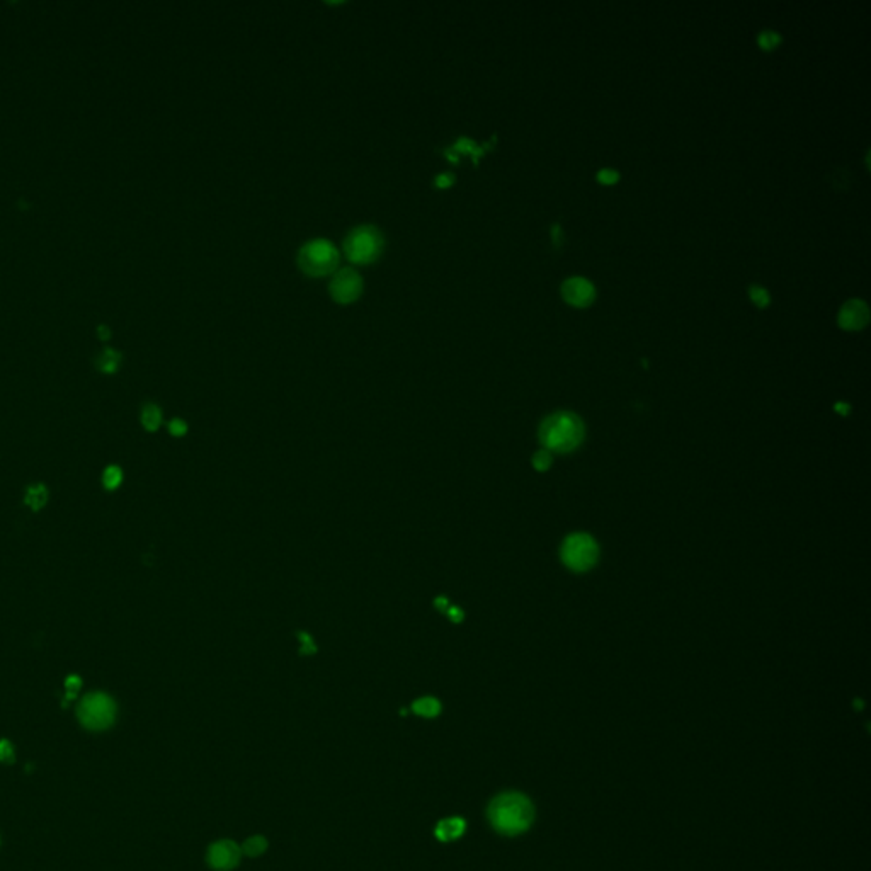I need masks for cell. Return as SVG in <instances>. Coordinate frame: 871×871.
Instances as JSON below:
<instances>
[{
    "instance_id": "ac0fdd59",
    "label": "cell",
    "mask_w": 871,
    "mask_h": 871,
    "mask_svg": "<svg viewBox=\"0 0 871 871\" xmlns=\"http://www.w3.org/2000/svg\"><path fill=\"white\" fill-rule=\"evenodd\" d=\"M81 688H82V679L78 678V676L72 674L65 679L67 695H65V699H63V706H67V702H72L74 698H77V692Z\"/></svg>"
},
{
    "instance_id": "83f0119b",
    "label": "cell",
    "mask_w": 871,
    "mask_h": 871,
    "mask_svg": "<svg viewBox=\"0 0 871 871\" xmlns=\"http://www.w3.org/2000/svg\"><path fill=\"white\" fill-rule=\"evenodd\" d=\"M434 606H436V609H439V611H446V609L450 608V601H448V597H445V596H439V597H436V599H434Z\"/></svg>"
},
{
    "instance_id": "52a82bcc",
    "label": "cell",
    "mask_w": 871,
    "mask_h": 871,
    "mask_svg": "<svg viewBox=\"0 0 871 871\" xmlns=\"http://www.w3.org/2000/svg\"><path fill=\"white\" fill-rule=\"evenodd\" d=\"M596 543L587 534H573L564 545V560L570 569L585 570L596 562Z\"/></svg>"
},
{
    "instance_id": "7a4b0ae2",
    "label": "cell",
    "mask_w": 871,
    "mask_h": 871,
    "mask_svg": "<svg viewBox=\"0 0 871 871\" xmlns=\"http://www.w3.org/2000/svg\"><path fill=\"white\" fill-rule=\"evenodd\" d=\"M385 251V237L375 225H358L347 233L342 242L344 256L356 266H370Z\"/></svg>"
},
{
    "instance_id": "44dd1931",
    "label": "cell",
    "mask_w": 871,
    "mask_h": 871,
    "mask_svg": "<svg viewBox=\"0 0 871 871\" xmlns=\"http://www.w3.org/2000/svg\"><path fill=\"white\" fill-rule=\"evenodd\" d=\"M759 45L762 46L764 50H773L774 46L779 45V34L773 33V31H766L759 36Z\"/></svg>"
},
{
    "instance_id": "5bb4252c",
    "label": "cell",
    "mask_w": 871,
    "mask_h": 871,
    "mask_svg": "<svg viewBox=\"0 0 871 871\" xmlns=\"http://www.w3.org/2000/svg\"><path fill=\"white\" fill-rule=\"evenodd\" d=\"M141 424H144L146 431L155 433L162 424V410L153 403H146L144 410H141Z\"/></svg>"
},
{
    "instance_id": "9a60e30c",
    "label": "cell",
    "mask_w": 871,
    "mask_h": 871,
    "mask_svg": "<svg viewBox=\"0 0 871 871\" xmlns=\"http://www.w3.org/2000/svg\"><path fill=\"white\" fill-rule=\"evenodd\" d=\"M240 849H242V853L247 854V856L257 858L267 849V841H266V837H263V835H252V837H249L247 841L244 842Z\"/></svg>"
},
{
    "instance_id": "2e32d148",
    "label": "cell",
    "mask_w": 871,
    "mask_h": 871,
    "mask_svg": "<svg viewBox=\"0 0 871 871\" xmlns=\"http://www.w3.org/2000/svg\"><path fill=\"white\" fill-rule=\"evenodd\" d=\"M118 364H120V354L113 349H106L97 359L99 370L104 371V373H113V371H116Z\"/></svg>"
},
{
    "instance_id": "ba28073f",
    "label": "cell",
    "mask_w": 871,
    "mask_h": 871,
    "mask_svg": "<svg viewBox=\"0 0 871 871\" xmlns=\"http://www.w3.org/2000/svg\"><path fill=\"white\" fill-rule=\"evenodd\" d=\"M240 856H242V849L230 839L213 842L208 849V863L216 871L233 870L239 865Z\"/></svg>"
},
{
    "instance_id": "277c9868",
    "label": "cell",
    "mask_w": 871,
    "mask_h": 871,
    "mask_svg": "<svg viewBox=\"0 0 871 871\" xmlns=\"http://www.w3.org/2000/svg\"><path fill=\"white\" fill-rule=\"evenodd\" d=\"M541 439L546 448L570 451L582 439V424L576 415L557 414L548 417L541 427Z\"/></svg>"
},
{
    "instance_id": "484cf974",
    "label": "cell",
    "mask_w": 871,
    "mask_h": 871,
    "mask_svg": "<svg viewBox=\"0 0 871 871\" xmlns=\"http://www.w3.org/2000/svg\"><path fill=\"white\" fill-rule=\"evenodd\" d=\"M446 615H448V618L453 621V623H461L463 618H465L461 609L457 608V606H450V608L446 609Z\"/></svg>"
},
{
    "instance_id": "7c38bea8",
    "label": "cell",
    "mask_w": 871,
    "mask_h": 871,
    "mask_svg": "<svg viewBox=\"0 0 871 871\" xmlns=\"http://www.w3.org/2000/svg\"><path fill=\"white\" fill-rule=\"evenodd\" d=\"M412 711L415 715L422 716V718H434L441 713V703L439 699L433 698V696H424V698L415 699L412 703Z\"/></svg>"
},
{
    "instance_id": "603a6c76",
    "label": "cell",
    "mask_w": 871,
    "mask_h": 871,
    "mask_svg": "<svg viewBox=\"0 0 871 871\" xmlns=\"http://www.w3.org/2000/svg\"><path fill=\"white\" fill-rule=\"evenodd\" d=\"M169 433L176 436V438H181V436L188 433V424L182 421V419H172L169 422Z\"/></svg>"
},
{
    "instance_id": "d6986e66",
    "label": "cell",
    "mask_w": 871,
    "mask_h": 871,
    "mask_svg": "<svg viewBox=\"0 0 871 871\" xmlns=\"http://www.w3.org/2000/svg\"><path fill=\"white\" fill-rule=\"evenodd\" d=\"M15 761L14 747L7 739H0V762L13 764Z\"/></svg>"
},
{
    "instance_id": "5b68a950",
    "label": "cell",
    "mask_w": 871,
    "mask_h": 871,
    "mask_svg": "<svg viewBox=\"0 0 871 871\" xmlns=\"http://www.w3.org/2000/svg\"><path fill=\"white\" fill-rule=\"evenodd\" d=\"M77 716L89 730H106L116 720V703L104 692H90L78 704Z\"/></svg>"
},
{
    "instance_id": "6da1fadb",
    "label": "cell",
    "mask_w": 871,
    "mask_h": 871,
    "mask_svg": "<svg viewBox=\"0 0 871 871\" xmlns=\"http://www.w3.org/2000/svg\"><path fill=\"white\" fill-rule=\"evenodd\" d=\"M489 821L502 834L524 832L533 822V805L521 793H502L489 805Z\"/></svg>"
},
{
    "instance_id": "4316f807",
    "label": "cell",
    "mask_w": 871,
    "mask_h": 871,
    "mask_svg": "<svg viewBox=\"0 0 871 871\" xmlns=\"http://www.w3.org/2000/svg\"><path fill=\"white\" fill-rule=\"evenodd\" d=\"M550 463V454L548 453H538L536 458H534V465H536L538 470H546Z\"/></svg>"
},
{
    "instance_id": "8992f818",
    "label": "cell",
    "mask_w": 871,
    "mask_h": 871,
    "mask_svg": "<svg viewBox=\"0 0 871 871\" xmlns=\"http://www.w3.org/2000/svg\"><path fill=\"white\" fill-rule=\"evenodd\" d=\"M364 279L354 267H342L335 271L328 284L332 300L339 305H351L358 302L363 295Z\"/></svg>"
},
{
    "instance_id": "4fadbf2b",
    "label": "cell",
    "mask_w": 871,
    "mask_h": 871,
    "mask_svg": "<svg viewBox=\"0 0 871 871\" xmlns=\"http://www.w3.org/2000/svg\"><path fill=\"white\" fill-rule=\"evenodd\" d=\"M25 502L34 510V513H38V510H41L46 506V502H48V489H46L43 484L29 485L26 490Z\"/></svg>"
},
{
    "instance_id": "e0dca14e",
    "label": "cell",
    "mask_w": 871,
    "mask_h": 871,
    "mask_svg": "<svg viewBox=\"0 0 871 871\" xmlns=\"http://www.w3.org/2000/svg\"><path fill=\"white\" fill-rule=\"evenodd\" d=\"M123 482V472L120 466H114L111 465L108 468L104 470V475H102V484L108 490H114L121 485Z\"/></svg>"
},
{
    "instance_id": "3957f363",
    "label": "cell",
    "mask_w": 871,
    "mask_h": 871,
    "mask_svg": "<svg viewBox=\"0 0 871 871\" xmlns=\"http://www.w3.org/2000/svg\"><path fill=\"white\" fill-rule=\"evenodd\" d=\"M296 260L303 274L310 278H323L337 271L340 252L330 240L312 239L302 245Z\"/></svg>"
},
{
    "instance_id": "9c48e42d",
    "label": "cell",
    "mask_w": 871,
    "mask_h": 871,
    "mask_svg": "<svg viewBox=\"0 0 871 871\" xmlns=\"http://www.w3.org/2000/svg\"><path fill=\"white\" fill-rule=\"evenodd\" d=\"M562 295L564 298L567 300V303L570 305H576V307H587V305L592 303L594 296H596V291H594V286L589 281L582 279V278H573L565 281L564 288H562Z\"/></svg>"
},
{
    "instance_id": "7402d4cb",
    "label": "cell",
    "mask_w": 871,
    "mask_h": 871,
    "mask_svg": "<svg viewBox=\"0 0 871 871\" xmlns=\"http://www.w3.org/2000/svg\"><path fill=\"white\" fill-rule=\"evenodd\" d=\"M751 298H752V302H754L755 305H759V307H766V305L769 303V295H767V291L759 286L751 288Z\"/></svg>"
},
{
    "instance_id": "d4e9b609",
    "label": "cell",
    "mask_w": 871,
    "mask_h": 871,
    "mask_svg": "<svg viewBox=\"0 0 871 871\" xmlns=\"http://www.w3.org/2000/svg\"><path fill=\"white\" fill-rule=\"evenodd\" d=\"M453 182H454L453 174H439V176L436 177V186H438V188H443V189L450 188V186L453 184Z\"/></svg>"
},
{
    "instance_id": "30bf717a",
    "label": "cell",
    "mask_w": 871,
    "mask_h": 871,
    "mask_svg": "<svg viewBox=\"0 0 871 871\" xmlns=\"http://www.w3.org/2000/svg\"><path fill=\"white\" fill-rule=\"evenodd\" d=\"M839 322L846 328H861L868 322V308L863 302L853 300V302L844 305L841 316H839Z\"/></svg>"
},
{
    "instance_id": "cb8c5ba5",
    "label": "cell",
    "mask_w": 871,
    "mask_h": 871,
    "mask_svg": "<svg viewBox=\"0 0 871 871\" xmlns=\"http://www.w3.org/2000/svg\"><path fill=\"white\" fill-rule=\"evenodd\" d=\"M597 179L603 182V184H613V182L618 181V172H615V170L604 169L597 174Z\"/></svg>"
},
{
    "instance_id": "8fae6325",
    "label": "cell",
    "mask_w": 871,
    "mask_h": 871,
    "mask_svg": "<svg viewBox=\"0 0 871 871\" xmlns=\"http://www.w3.org/2000/svg\"><path fill=\"white\" fill-rule=\"evenodd\" d=\"M465 829H466V823L461 817H450V818H445V821L438 822V825H436V829H434V834H436V837H438V841L451 842V841H454V839L461 837L463 832H465Z\"/></svg>"
},
{
    "instance_id": "ffe728a7",
    "label": "cell",
    "mask_w": 871,
    "mask_h": 871,
    "mask_svg": "<svg viewBox=\"0 0 871 871\" xmlns=\"http://www.w3.org/2000/svg\"><path fill=\"white\" fill-rule=\"evenodd\" d=\"M298 639L300 641H302V647H300V653H302V655H312V653L316 652L315 641L310 635H308V633L300 632Z\"/></svg>"
}]
</instances>
